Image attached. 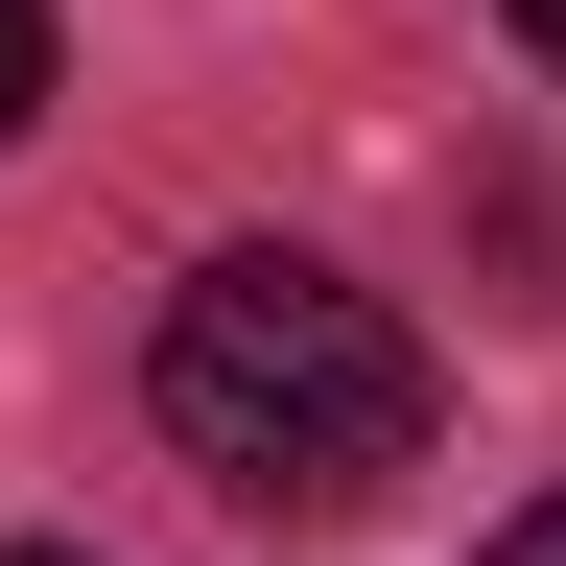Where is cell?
Wrapping results in <instances>:
<instances>
[{"instance_id":"1","label":"cell","mask_w":566,"mask_h":566,"mask_svg":"<svg viewBox=\"0 0 566 566\" xmlns=\"http://www.w3.org/2000/svg\"><path fill=\"white\" fill-rule=\"evenodd\" d=\"M166 449H189L212 495L354 520V495L424 472V331L378 307V283L237 237V260H189V307H166Z\"/></svg>"},{"instance_id":"2","label":"cell","mask_w":566,"mask_h":566,"mask_svg":"<svg viewBox=\"0 0 566 566\" xmlns=\"http://www.w3.org/2000/svg\"><path fill=\"white\" fill-rule=\"evenodd\" d=\"M48 118V0H0V142Z\"/></svg>"},{"instance_id":"3","label":"cell","mask_w":566,"mask_h":566,"mask_svg":"<svg viewBox=\"0 0 566 566\" xmlns=\"http://www.w3.org/2000/svg\"><path fill=\"white\" fill-rule=\"evenodd\" d=\"M495 566H566V495H543V520H495Z\"/></svg>"},{"instance_id":"4","label":"cell","mask_w":566,"mask_h":566,"mask_svg":"<svg viewBox=\"0 0 566 566\" xmlns=\"http://www.w3.org/2000/svg\"><path fill=\"white\" fill-rule=\"evenodd\" d=\"M520 48H543V71H566V0H520Z\"/></svg>"},{"instance_id":"5","label":"cell","mask_w":566,"mask_h":566,"mask_svg":"<svg viewBox=\"0 0 566 566\" xmlns=\"http://www.w3.org/2000/svg\"><path fill=\"white\" fill-rule=\"evenodd\" d=\"M0 566H71V543H0Z\"/></svg>"}]
</instances>
